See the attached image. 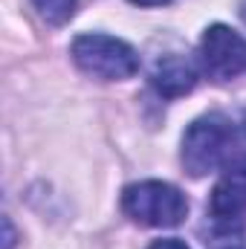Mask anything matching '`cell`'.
I'll use <instances>...</instances> for the list:
<instances>
[{
    "mask_svg": "<svg viewBox=\"0 0 246 249\" xmlns=\"http://www.w3.org/2000/svg\"><path fill=\"white\" fill-rule=\"evenodd\" d=\"M200 58L211 78H235L246 70V41L223 23L209 26L200 41Z\"/></svg>",
    "mask_w": 246,
    "mask_h": 249,
    "instance_id": "4",
    "label": "cell"
},
{
    "mask_svg": "<svg viewBox=\"0 0 246 249\" xmlns=\"http://www.w3.org/2000/svg\"><path fill=\"white\" fill-rule=\"evenodd\" d=\"M32 3H35V9L41 12V18H44L47 23L61 26V23H67V20L72 18L78 0H32Z\"/></svg>",
    "mask_w": 246,
    "mask_h": 249,
    "instance_id": "7",
    "label": "cell"
},
{
    "mask_svg": "<svg viewBox=\"0 0 246 249\" xmlns=\"http://www.w3.org/2000/svg\"><path fill=\"white\" fill-rule=\"evenodd\" d=\"M122 209L130 220L145 226H177L188 214V203L180 194V188L159 180L127 186L122 194Z\"/></svg>",
    "mask_w": 246,
    "mask_h": 249,
    "instance_id": "2",
    "label": "cell"
},
{
    "mask_svg": "<svg viewBox=\"0 0 246 249\" xmlns=\"http://www.w3.org/2000/svg\"><path fill=\"white\" fill-rule=\"evenodd\" d=\"M235 145V130L223 116L211 113L188 124L183 136V165L191 177H206L217 171Z\"/></svg>",
    "mask_w": 246,
    "mask_h": 249,
    "instance_id": "1",
    "label": "cell"
},
{
    "mask_svg": "<svg viewBox=\"0 0 246 249\" xmlns=\"http://www.w3.org/2000/svg\"><path fill=\"white\" fill-rule=\"evenodd\" d=\"M72 61L87 75L107 78V81L130 78L139 70V58L133 47L110 35H78L72 41Z\"/></svg>",
    "mask_w": 246,
    "mask_h": 249,
    "instance_id": "3",
    "label": "cell"
},
{
    "mask_svg": "<svg viewBox=\"0 0 246 249\" xmlns=\"http://www.w3.org/2000/svg\"><path fill=\"white\" fill-rule=\"evenodd\" d=\"M209 209L217 220L235 223L246 214V160H238L214 186Z\"/></svg>",
    "mask_w": 246,
    "mask_h": 249,
    "instance_id": "5",
    "label": "cell"
},
{
    "mask_svg": "<svg viewBox=\"0 0 246 249\" xmlns=\"http://www.w3.org/2000/svg\"><path fill=\"white\" fill-rule=\"evenodd\" d=\"M148 249H188L183 241H177V238H165V241H154Z\"/></svg>",
    "mask_w": 246,
    "mask_h": 249,
    "instance_id": "8",
    "label": "cell"
},
{
    "mask_svg": "<svg viewBox=\"0 0 246 249\" xmlns=\"http://www.w3.org/2000/svg\"><path fill=\"white\" fill-rule=\"evenodd\" d=\"M241 15H244V20H246V0L241 3Z\"/></svg>",
    "mask_w": 246,
    "mask_h": 249,
    "instance_id": "11",
    "label": "cell"
},
{
    "mask_svg": "<svg viewBox=\"0 0 246 249\" xmlns=\"http://www.w3.org/2000/svg\"><path fill=\"white\" fill-rule=\"evenodd\" d=\"M151 81L154 87L168 96V99H177V96H185L194 90L197 84V70L194 64L183 58V55H165L154 64V72H151Z\"/></svg>",
    "mask_w": 246,
    "mask_h": 249,
    "instance_id": "6",
    "label": "cell"
},
{
    "mask_svg": "<svg viewBox=\"0 0 246 249\" xmlns=\"http://www.w3.org/2000/svg\"><path fill=\"white\" fill-rule=\"evenodd\" d=\"M3 226H6V244H3V249H12V244H15V232H12V223H9V217L3 220Z\"/></svg>",
    "mask_w": 246,
    "mask_h": 249,
    "instance_id": "9",
    "label": "cell"
},
{
    "mask_svg": "<svg viewBox=\"0 0 246 249\" xmlns=\"http://www.w3.org/2000/svg\"><path fill=\"white\" fill-rule=\"evenodd\" d=\"M130 3H136V6H165L171 0H130Z\"/></svg>",
    "mask_w": 246,
    "mask_h": 249,
    "instance_id": "10",
    "label": "cell"
}]
</instances>
